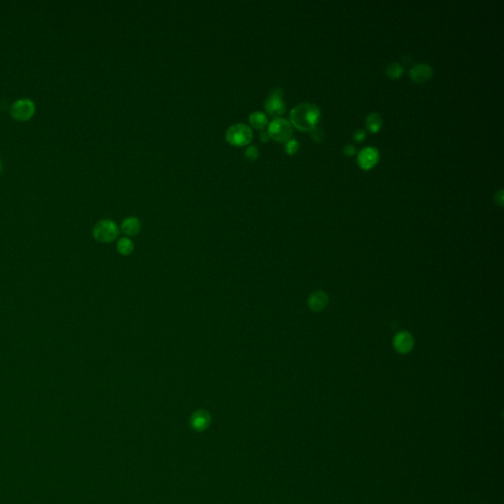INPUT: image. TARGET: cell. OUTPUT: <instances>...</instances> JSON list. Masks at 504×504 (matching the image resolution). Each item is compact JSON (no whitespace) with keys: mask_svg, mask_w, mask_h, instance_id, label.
Masks as SVG:
<instances>
[{"mask_svg":"<svg viewBox=\"0 0 504 504\" xmlns=\"http://www.w3.org/2000/svg\"><path fill=\"white\" fill-rule=\"evenodd\" d=\"M394 347L399 353H409L414 347V339L412 335L407 332L399 333L394 339Z\"/></svg>","mask_w":504,"mask_h":504,"instance_id":"cell-9","label":"cell"},{"mask_svg":"<svg viewBox=\"0 0 504 504\" xmlns=\"http://www.w3.org/2000/svg\"><path fill=\"white\" fill-rule=\"evenodd\" d=\"M268 134L270 138L278 143H286L292 136V125L290 122L282 117L275 118L268 126Z\"/></svg>","mask_w":504,"mask_h":504,"instance_id":"cell-4","label":"cell"},{"mask_svg":"<svg viewBox=\"0 0 504 504\" xmlns=\"http://www.w3.org/2000/svg\"><path fill=\"white\" fill-rule=\"evenodd\" d=\"M252 130L244 123H235L231 125L225 133V139L228 144L235 147L246 146L252 141Z\"/></svg>","mask_w":504,"mask_h":504,"instance_id":"cell-3","label":"cell"},{"mask_svg":"<svg viewBox=\"0 0 504 504\" xmlns=\"http://www.w3.org/2000/svg\"><path fill=\"white\" fill-rule=\"evenodd\" d=\"M385 72H386L387 76L389 78H391V79H398V78H400L403 75L404 68L398 62H391V63H389L387 65Z\"/></svg>","mask_w":504,"mask_h":504,"instance_id":"cell-16","label":"cell"},{"mask_svg":"<svg viewBox=\"0 0 504 504\" xmlns=\"http://www.w3.org/2000/svg\"><path fill=\"white\" fill-rule=\"evenodd\" d=\"M119 228L117 224L110 219L101 220L93 228L94 238L102 243H110L117 238Z\"/></svg>","mask_w":504,"mask_h":504,"instance_id":"cell-2","label":"cell"},{"mask_svg":"<svg viewBox=\"0 0 504 504\" xmlns=\"http://www.w3.org/2000/svg\"><path fill=\"white\" fill-rule=\"evenodd\" d=\"M433 75V70L429 64L418 63L415 64L410 70L411 79L419 84L428 82Z\"/></svg>","mask_w":504,"mask_h":504,"instance_id":"cell-8","label":"cell"},{"mask_svg":"<svg viewBox=\"0 0 504 504\" xmlns=\"http://www.w3.org/2000/svg\"><path fill=\"white\" fill-rule=\"evenodd\" d=\"M310 137L311 139L316 142V143H321L323 140H324V137H325V134H324V131L322 128L316 126L315 128H313L311 131H310Z\"/></svg>","mask_w":504,"mask_h":504,"instance_id":"cell-17","label":"cell"},{"mask_svg":"<svg viewBox=\"0 0 504 504\" xmlns=\"http://www.w3.org/2000/svg\"><path fill=\"white\" fill-rule=\"evenodd\" d=\"M210 424V415L208 412L204 410H199L195 412L191 417V426L198 432H202Z\"/></svg>","mask_w":504,"mask_h":504,"instance_id":"cell-10","label":"cell"},{"mask_svg":"<svg viewBox=\"0 0 504 504\" xmlns=\"http://www.w3.org/2000/svg\"><path fill=\"white\" fill-rule=\"evenodd\" d=\"M328 303V296L323 291H315L308 298V305L314 311H320Z\"/></svg>","mask_w":504,"mask_h":504,"instance_id":"cell-11","label":"cell"},{"mask_svg":"<svg viewBox=\"0 0 504 504\" xmlns=\"http://www.w3.org/2000/svg\"><path fill=\"white\" fill-rule=\"evenodd\" d=\"M298 148L299 145L295 139H289L285 143V151L288 155H294L295 153H297Z\"/></svg>","mask_w":504,"mask_h":504,"instance_id":"cell-19","label":"cell"},{"mask_svg":"<svg viewBox=\"0 0 504 504\" xmlns=\"http://www.w3.org/2000/svg\"><path fill=\"white\" fill-rule=\"evenodd\" d=\"M321 112L313 104H300L289 112V122L300 131H311L320 120Z\"/></svg>","mask_w":504,"mask_h":504,"instance_id":"cell-1","label":"cell"},{"mask_svg":"<svg viewBox=\"0 0 504 504\" xmlns=\"http://www.w3.org/2000/svg\"><path fill=\"white\" fill-rule=\"evenodd\" d=\"M379 161V152L375 147L363 148L358 156V164L362 169H370Z\"/></svg>","mask_w":504,"mask_h":504,"instance_id":"cell-7","label":"cell"},{"mask_svg":"<svg viewBox=\"0 0 504 504\" xmlns=\"http://www.w3.org/2000/svg\"><path fill=\"white\" fill-rule=\"evenodd\" d=\"M382 124H383V120H382V117L380 114H378L376 112H372L367 115L366 120H365V126H366V129L370 133L378 132L381 129Z\"/></svg>","mask_w":504,"mask_h":504,"instance_id":"cell-14","label":"cell"},{"mask_svg":"<svg viewBox=\"0 0 504 504\" xmlns=\"http://www.w3.org/2000/svg\"><path fill=\"white\" fill-rule=\"evenodd\" d=\"M265 110L270 116L278 118L286 112L284 92L281 88L274 89L265 103Z\"/></svg>","mask_w":504,"mask_h":504,"instance_id":"cell-6","label":"cell"},{"mask_svg":"<svg viewBox=\"0 0 504 504\" xmlns=\"http://www.w3.org/2000/svg\"><path fill=\"white\" fill-rule=\"evenodd\" d=\"M1 169H2V162L0 161V172H1Z\"/></svg>","mask_w":504,"mask_h":504,"instance_id":"cell-24","label":"cell"},{"mask_svg":"<svg viewBox=\"0 0 504 504\" xmlns=\"http://www.w3.org/2000/svg\"><path fill=\"white\" fill-rule=\"evenodd\" d=\"M344 154L347 156H354L356 154V147L353 145H346L343 149Z\"/></svg>","mask_w":504,"mask_h":504,"instance_id":"cell-21","label":"cell"},{"mask_svg":"<svg viewBox=\"0 0 504 504\" xmlns=\"http://www.w3.org/2000/svg\"><path fill=\"white\" fill-rule=\"evenodd\" d=\"M496 200H497V203H499L501 206H503V204H504V190H500L497 193Z\"/></svg>","mask_w":504,"mask_h":504,"instance_id":"cell-22","label":"cell"},{"mask_svg":"<svg viewBox=\"0 0 504 504\" xmlns=\"http://www.w3.org/2000/svg\"><path fill=\"white\" fill-rule=\"evenodd\" d=\"M141 229V222L135 217L126 218L121 224V230L128 236H134Z\"/></svg>","mask_w":504,"mask_h":504,"instance_id":"cell-12","label":"cell"},{"mask_svg":"<svg viewBox=\"0 0 504 504\" xmlns=\"http://www.w3.org/2000/svg\"><path fill=\"white\" fill-rule=\"evenodd\" d=\"M116 249L119 254L127 256L133 252L134 244L129 238L121 237V238H119V240L116 243Z\"/></svg>","mask_w":504,"mask_h":504,"instance_id":"cell-15","label":"cell"},{"mask_svg":"<svg viewBox=\"0 0 504 504\" xmlns=\"http://www.w3.org/2000/svg\"><path fill=\"white\" fill-rule=\"evenodd\" d=\"M249 124L256 130H264L268 125L266 114L260 112H254L249 115Z\"/></svg>","mask_w":504,"mask_h":504,"instance_id":"cell-13","label":"cell"},{"mask_svg":"<svg viewBox=\"0 0 504 504\" xmlns=\"http://www.w3.org/2000/svg\"><path fill=\"white\" fill-rule=\"evenodd\" d=\"M366 137V132L362 129H358L355 133H354V140L357 141V142H362Z\"/></svg>","mask_w":504,"mask_h":504,"instance_id":"cell-20","label":"cell"},{"mask_svg":"<svg viewBox=\"0 0 504 504\" xmlns=\"http://www.w3.org/2000/svg\"><path fill=\"white\" fill-rule=\"evenodd\" d=\"M36 112L35 103L27 98L15 101L10 109L11 116L19 121H27L33 117Z\"/></svg>","mask_w":504,"mask_h":504,"instance_id":"cell-5","label":"cell"},{"mask_svg":"<svg viewBox=\"0 0 504 504\" xmlns=\"http://www.w3.org/2000/svg\"><path fill=\"white\" fill-rule=\"evenodd\" d=\"M259 156V152H258V149L255 147V146H250L248 147L245 152H244V157L246 158L247 161L249 162H254L257 160Z\"/></svg>","mask_w":504,"mask_h":504,"instance_id":"cell-18","label":"cell"},{"mask_svg":"<svg viewBox=\"0 0 504 504\" xmlns=\"http://www.w3.org/2000/svg\"><path fill=\"white\" fill-rule=\"evenodd\" d=\"M269 139H270V136H269V134H268V132H267V131H264V132H262V133L260 134V140H261L262 142H265V143H266V142H268V141H269Z\"/></svg>","mask_w":504,"mask_h":504,"instance_id":"cell-23","label":"cell"}]
</instances>
